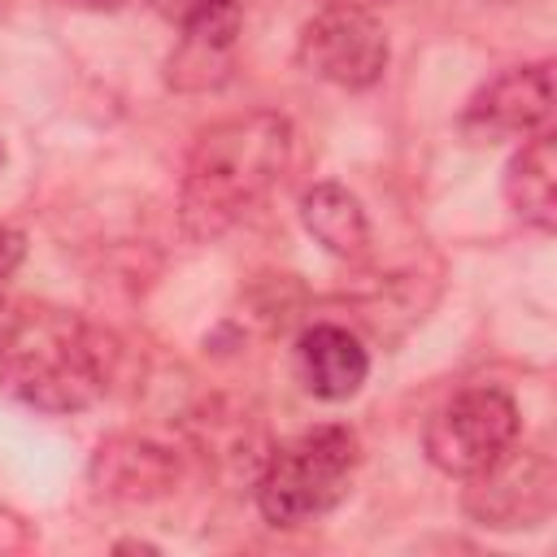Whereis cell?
Segmentation results:
<instances>
[{
    "label": "cell",
    "instance_id": "6da1fadb",
    "mask_svg": "<svg viewBox=\"0 0 557 557\" xmlns=\"http://www.w3.org/2000/svg\"><path fill=\"white\" fill-rule=\"evenodd\" d=\"M292 157V122L248 109L205 126L187 152L178 183V226L191 244L222 239L278 183Z\"/></svg>",
    "mask_w": 557,
    "mask_h": 557
},
{
    "label": "cell",
    "instance_id": "7a4b0ae2",
    "mask_svg": "<svg viewBox=\"0 0 557 557\" xmlns=\"http://www.w3.org/2000/svg\"><path fill=\"white\" fill-rule=\"evenodd\" d=\"M113 348L78 313L0 300V387L39 413H83L109 387Z\"/></svg>",
    "mask_w": 557,
    "mask_h": 557
},
{
    "label": "cell",
    "instance_id": "3957f363",
    "mask_svg": "<svg viewBox=\"0 0 557 557\" xmlns=\"http://www.w3.org/2000/svg\"><path fill=\"white\" fill-rule=\"evenodd\" d=\"M361 466L357 431L339 422L309 426L265 453L257 470V509L270 527H300L331 513Z\"/></svg>",
    "mask_w": 557,
    "mask_h": 557
},
{
    "label": "cell",
    "instance_id": "277c9868",
    "mask_svg": "<svg viewBox=\"0 0 557 557\" xmlns=\"http://www.w3.org/2000/svg\"><path fill=\"white\" fill-rule=\"evenodd\" d=\"M518 431H522V418H518L513 396L479 383V387L457 392L431 413L422 448L435 470L470 479L483 466H492L509 444H518Z\"/></svg>",
    "mask_w": 557,
    "mask_h": 557
},
{
    "label": "cell",
    "instance_id": "5b68a950",
    "mask_svg": "<svg viewBox=\"0 0 557 557\" xmlns=\"http://www.w3.org/2000/svg\"><path fill=\"white\" fill-rule=\"evenodd\" d=\"M296 61L322 83L366 91L387 70V35L361 4H326L300 26Z\"/></svg>",
    "mask_w": 557,
    "mask_h": 557
},
{
    "label": "cell",
    "instance_id": "8992f818",
    "mask_svg": "<svg viewBox=\"0 0 557 557\" xmlns=\"http://www.w3.org/2000/svg\"><path fill=\"white\" fill-rule=\"evenodd\" d=\"M557 500V466L540 448L509 444L492 466L470 474V487L461 496L466 513L479 527L492 531H531L548 522Z\"/></svg>",
    "mask_w": 557,
    "mask_h": 557
},
{
    "label": "cell",
    "instance_id": "52a82bcc",
    "mask_svg": "<svg viewBox=\"0 0 557 557\" xmlns=\"http://www.w3.org/2000/svg\"><path fill=\"white\" fill-rule=\"evenodd\" d=\"M553 117V61H531L479 87L461 113V131L479 144L527 139Z\"/></svg>",
    "mask_w": 557,
    "mask_h": 557
},
{
    "label": "cell",
    "instance_id": "ba28073f",
    "mask_svg": "<svg viewBox=\"0 0 557 557\" xmlns=\"http://www.w3.org/2000/svg\"><path fill=\"white\" fill-rule=\"evenodd\" d=\"M91 483L109 500L148 505L174 492L178 457L148 435H109L91 457Z\"/></svg>",
    "mask_w": 557,
    "mask_h": 557
},
{
    "label": "cell",
    "instance_id": "9c48e42d",
    "mask_svg": "<svg viewBox=\"0 0 557 557\" xmlns=\"http://www.w3.org/2000/svg\"><path fill=\"white\" fill-rule=\"evenodd\" d=\"M296 374L318 400H348L370 374L366 344L339 322H313L296 339Z\"/></svg>",
    "mask_w": 557,
    "mask_h": 557
},
{
    "label": "cell",
    "instance_id": "30bf717a",
    "mask_svg": "<svg viewBox=\"0 0 557 557\" xmlns=\"http://www.w3.org/2000/svg\"><path fill=\"white\" fill-rule=\"evenodd\" d=\"M505 200L527 226H535L544 235L557 226V139L548 126L527 135L522 148L509 157Z\"/></svg>",
    "mask_w": 557,
    "mask_h": 557
},
{
    "label": "cell",
    "instance_id": "8fae6325",
    "mask_svg": "<svg viewBox=\"0 0 557 557\" xmlns=\"http://www.w3.org/2000/svg\"><path fill=\"white\" fill-rule=\"evenodd\" d=\"M300 222L339 261H361L370 252V218L344 183H313L300 196Z\"/></svg>",
    "mask_w": 557,
    "mask_h": 557
},
{
    "label": "cell",
    "instance_id": "7c38bea8",
    "mask_svg": "<svg viewBox=\"0 0 557 557\" xmlns=\"http://www.w3.org/2000/svg\"><path fill=\"white\" fill-rule=\"evenodd\" d=\"M178 30H239L244 0H144Z\"/></svg>",
    "mask_w": 557,
    "mask_h": 557
},
{
    "label": "cell",
    "instance_id": "4fadbf2b",
    "mask_svg": "<svg viewBox=\"0 0 557 557\" xmlns=\"http://www.w3.org/2000/svg\"><path fill=\"white\" fill-rule=\"evenodd\" d=\"M22 257H26V235L0 222V287L13 278V270L22 265Z\"/></svg>",
    "mask_w": 557,
    "mask_h": 557
},
{
    "label": "cell",
    "instance_id": "5bb4252c",
    "mask_svg": "<svg viewBox=\"0 0 557 557\" xmlns=\"http://www.w3.org/2000/svg\"><path fill=\"white\" fill-rule=\"evenodd\" d=\"M57 4H74V9H117L122 0H57Z\"/></svg>",
    "mask_w": 557,
    "mask_h": 557
}]
</instances>
